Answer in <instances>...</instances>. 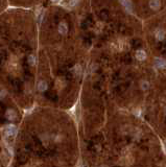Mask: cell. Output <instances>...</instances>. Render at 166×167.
<instances>
[{"mask_svg":"<svg viewBox=\"0 0 166 167\" xmlns=\"http://www.w3.org/2000/svg\"><path fill=\"white\" fill-rule=\"evenodd\" d=\"M130 11L141 22L148 21L166 10V0H124Z\"/></svg>","mask_w":166,"mask_h":167,"instance_id":"obj_3","label":"cell"},{"mask_svg":"<svg viewBox=\"0 0 166 167\" xmlns=\"http://www.w3.org/2000/svg\"><path fill=\"white\" fill-rule=\"evenodd\" d=\"M5 118L10 120V121H14L17 118L16 111H14V109H7V112H5Z\"/></svg>","mask_w":166,"mask_h":167,"instance_id":"obj_6","label":"cell"},{"mask_svg":"<svg viewBox=\"0 0 166 167\" xmlns=\"http://www.w3.org/2000/svg\"><path fill=\"white\" fill-rule=\"evenodd\" d=\"M38 65V20L35 10L8 7L0 14V66L17 72Z\"/></svg>","mask_w":166,"mask_h":167,"instance_id":"obj_1","label":"cell"},{"mask_svg":"<svg viewBox=\"0 0 166 167\" xmlns=\"http://www.w3.org/2000/svg\"><path fill=\"white\" fill-rule=\"evenodd\" d=\"M80 167H84V165H81V166H80Z\"/></svg>","mask_w":166,"mask_h":167,"instance_id":"obj_7","label":"cell"},{"mask_svg":"<svg viewBox=\"0 0 166 167\" xmlns=\"http://www.w3.org/2000/svg\"><path fill=\"white\" fill-rule=\"evenodd\" d=\"M16 127L14 124H7L5 125V128H4V136L5 138H8V137H12L14 136L16 133Z\"/></svg>","mask_w":166,"mask_h":167,"instance_id":"obj_5","label":"cell"},{"mask_svg":"<svg viewBox=\"0 0 166 167\" xmlns=\"http://www.w3.org/2000/svg\"><path fill=\"white\" fill-rule=\"evenodd\" d=\"M140 117L155 131L166 148V70L148 91Z\"/></svg>","mask_w":166,"mask_h":167,"instance_id":"obj_2","label":"cell"},{"mask_svg":"<svg viewBox=\"0 0 166 167\" xmlns=\"http://www.w3.org/2000/svg\"><path fill=\"white\" fill-rule=\"evenodd\" d=\"M47 0H8V4L11 7H20V8H36L45 4Z\"/></svg>","mask_w":166,"mask_h":167,"instance_id":"obj_4","label":"cell"}]
</instances>
